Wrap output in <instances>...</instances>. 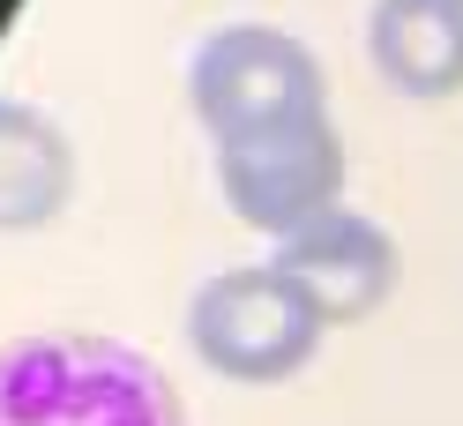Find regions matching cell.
<instances>
[{
    "mask_svg": "<svg viewBox=\"0 0 463 426\" xmlns=\"http://www.w3.org/2000/svg\"><path fill=\"white\" fill-rule=\"evenodd\" d=\"M75 194V142L52 112L0 98V232H38Z\"/></svg>",
    "mask_w": 463,
    "mask_h": 426,
    "instance_id": "7",
    "label": "cell"
},
{
    "mask_svg": "<svg viewBox=\"0 0 463 426\" xmlns=\"http://www.w3.org/2000/svg\"><path fill=\"white\" fill-rule=\"evenodd\" d=\"M344 135L329 112H299L277 128H247L217 142V187L224 210L269 240L307 232L314 217L344 210Z\"/></svg>",
    "mask_w": 463,
    "mask_h": 426,
    "instance_id": "3",
    "label": "cell"
},
{
    "mask_svg": "<svg viewBox=\"0 0 463 426\" xmlns=\"http://www.w3.org/2000/svg\"><path fill=\"white\" fill-rule=\"evenodd\" d=\"M269 262L299 284V292L322 307V322H366L373 307L396 292V240L373 224L366 210H329L314 217L307 232L277 240Z\"/></svg>",
    "mask_w": 463,
    "mask_h": 426,
    "instance_id": "5",
    "label": "cell"
},
{
    "mask_svg": "<svg viewBox=\"0 0 463 426\" xmlns=\"http://www.w3.org/2000/svg\"><path fill=\"white\" fill-rule=\"evenodd\" d=\"M366 61L396 98L463 90V0H373Z\"/></svg>",
    "mask_w": 463,
    "mask_h": 426,
    "instance_id": "6",
    "label": "cell"
},
{
    "mask_svg": "<svg viewBox=\"0 0 463 426\" xmlns=\"http://www.w3.org/2000/svg\"><path fill=\"white\" fill-rule=\"evenodd\" d=\"M0 426H187V404L120 336L38 329L0 345Z\"/></svg>",
    "mask_w": 463,
    "mask_h": 426,
    "instance_id": "1",
    "label": "cell"
},
{
    "mask_svg": "<svg viewBox=\"0 0 463 426\" xmlns=\"http://www.w3.org/2000/svg\"><path fill=\"white\" fill-rule=\"evenodd\" d=\"M187 105L224 142V135H247V128L299 120V112H329V82H322V61L292 31L224 23L187 61Z\"/></svg>",
    "mask_w": 463,
    "mask_h": 426,
    "instance_id": "4",
    "label": "cell"
},
{
    "mask_svg": "<svg viewBox=\"0 0 463 426\" xmlns=\"http://www.w3.org/2000/svg\"><path fill=\"white\" fill-rule=\"evenodd\" d=\"M322 307H314L277 262H240L194 284L187 299V345L224 382L277 389L322 352Z\"/></svg>",
    "mask_w": 463,
    "mask_h": 426,
    "instance_id": "2",
    "label": "cell"
}]
</instances>
